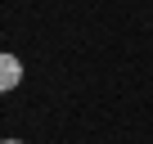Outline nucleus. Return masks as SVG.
<instances>
[{
  "mask_svg": "<svg viewBox=\"0 0 153 144\" xmlns=\"http://www.w3.org/2000/svg\"><path fill=\"white\" fill-rule=\"evenodd\" d=\"M18 81H23V63H18V54H5V50H0V95L18 90Z\"/></svg>",
  "mask_w": 153,
  "mask_h": 144,
  "instance_id": "1",
  "label": "nucleus"
},
{
  "mask_svg": "<svg viewBox=\"0 0 153 144\" xmlns=\"http://www.w3.org/2000/svg\"><path fill=\"white\" fill-rule=\"evenodd\" d=\"M0 144H23V140H0Z\"/></svg>",
  "mask_w": 153,
  "mask_h": 144,
  "instance_id": "2",
  "label": "nucleus"
}]
</instances>
